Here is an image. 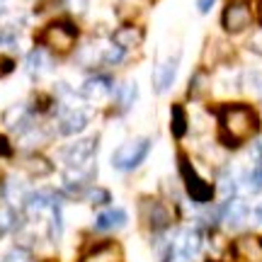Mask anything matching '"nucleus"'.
I'll use <instances>...</instances> for the list:
<instances>
[{
	"label": "nucleus",
	"mask_w": 262,
	"mask_h": 262,
	"mask_svg": "<svg viewBox=\"0 0 262 262\" xmlns=\"http://www.w3.org/2000/svg\"><path fill=\"white\" fill-rule=\"evenodd\" d=\"M250 22H253V12L248 8V3L235 0L231 5H226L221 25H224V29L228 34H241V32H245V29L250 27Z\"/></svg>",
	"instance_id": "4"
},
{
	"label": "nucleus",
	"mask_w": 262,
	"mask_h": 262,
	"mask_svg": "<svg viewBox=\"0 0 262 262\" xmlns=\"http://www.w3.org/2000/svg\"><path fill=\"white\" fill-rule=\"evenodd\" d=\"M3 262H32V257H29V253L15 248V250H10V253L3 257Z\"/></svg>",
	"instance_id": "30"
},
{
	"label": "nucleus",
	"mask_w": 262,
	"mask_h": 262,
	"mask_svg": "<svg viewBox=\"0 0 262 262\" xmlns=\"http://www.w3.org/2000/svg\"><path fill=\"white\" fill-rule=\"evenodd\" d=\"M214 3H216V0H196V10L204 15V12H209V10L214 8Z\"/></svg>",
	"instance_id": "34"
},
{
	"label": "nucleus",
	"mask_w": 262,
	"mask_h": 262,
	"mask_svg": "<svg viewBox=\"0 0 262 262\" xmlns=\"http://www.w3.org/2000/svg\"><path fill=\"white\" fill-rule=\"evenodd\" d=\"M112 44L119 47L122 51H134L143 44V29L134 27V25H124L112 34Z\"/></svg>",
	"instance_id": "9"
},
{
	"label": "nucleus",
	"mask_w": 262,
	"mask_h": 262,
	"mask_svg": "<svg viewBox=\"0 0 262 262\" xmlns=\"http://www.w3.org/2000/svg\"><path fill=\"white\" fill-rule=\"evenodd\" d=\"M0 156H10V143L3 134H0Z\"/></svg>",
	"instance_id": "35"
},
{
	"label": "nucleus",
	"mask_w": 262,
	"mask_h": 262,
	"mask_svg": "<svg viewBox=\"0 0 262 262\" xmlns=\"http://www.w3.org/2000/svg\"><path fill=\"white\" fill-rule=\"evenodd\" d=\"M219 192L226 196V199H233L235 194V180L226 172V175H221V180H219Z\"/></svg>",
	"instance_id": "27"
},
{
	"label": "nucleus",
	"mask_w": 262,
	"mask_h": 262,
	"mask_svg": "<svg viewBox=\"0 0 262 262\" xmlns=\"http://www.w3.org/2000/svg\"><path fill=\"white\" fill-rule=\"evenodd\" d=\"M178 66H180V54H172L170 58H165L163 63H158L156 73H153V90L158 95L168 93L170 85L175 83V75H178Z\"/></svg>",
	"instance_id": "8"
},
{
	"label": "nucleus",
	"mask_w": 262,
	"mask_h": 262,
	"mask_svg": "<svg viewBox=\"0 0 262 262\" xmlns=\"http://www.w3.org/2000/svg\"><path fill=\"white\" fill-rule=\"evenodd\" d=\"M170 129H172V134H175L178 139L187 134V114H185V110H182L180 104H175V107H172V117H170Z\"/></svg>",
	"instance_id": "21"
},
{
	"label": "nucleus",
	"mask_w": 262,
	"mask_h": 262,
	"mask_svg": "<svg viewBox=\"0 0 262 262\" xmlns=\"http://www.w3.org/2000/svg\"><path fill=\"white\" fill-rule=\"evenodd\" d=\"M156 255H158V262H172L175 260V255H178L175 243H172V241H158V245H156Z\"/></svg>",
	"instance_id": "24"
},
{
	"label": "nucleus",
	"mask_w": 262,
	"mask_h": 262,
	"mask_svg": "<svg viewBox=\"0 0 262 262\" xmlns=\"http://www.w3.org/2000/svg\"><path fill=\"white\" fill-rule=\"evenodd\" d=\"M56 93L61 95V97H66V100H71V97H73V88H71L68 83H58L56 85Z\"/></svg>",
	"instance_id": "33"
},
{
	"label": "nucleus",
	"mask_w": 262,
	"mask_h": 262,
	"mask_svg": "<svg viewBox=\"0 0 262 262\" xmlns=\"http://www.w3.org/2000/svg\"><path fill=\"white\" fill-rule=\"evenodd\" d=\"M255 221H260V224H262V204L255 209Z\"/></svg>",
	"instance_id": "36"
},
{
	"label": "nucleus",
	"mask_w": 262,
	"mask_h": 262,
	"mask_svg": "<svg viewBox=\"0 0 262 262\" xmlns=\"http://www.w3.org/2000/svg\"><path fill=\"white\" fill-rule=\"evenodd\" d=\"M248 182H250L253 192H262V165H255V170L250 172Z\"/></svg>",
	"instance_id": "31"
},
{
	"label": "nucleus",
	"mask_w": 262,
	"mask_h": 262,
	"mask_svg": "<svg viewBox=\"0 0 262 262\" xmlns=\"http://www.w3.org/2000/svg\"><path fill=\"white\" fill-rule=\"evenodd\" d=\"M75 39H78V32L71 22H51L47 29H44V44L47 49H51L54 54H68L73 49Z\"/></svg>",
	"instance_id": "3"
},
{
	"label": "nucleus",
	"mask_w": 262,
	"mask_h": 262,
	"mask_svg": "<svg viewBox=\"0 0 262 262\" xmlns=\"http://www.w3.org/2000/svg\"><path fill=\"white\" fill-rule=\"evenodd\" d=\"M5 10H8V0H0V15H3Z\"/></svg>",
	"instance_id": "37"
},
{
	"label": "nucleus",
	"mask_w": 262,
	"mask_h": 262,
	"mask_svg": "<svg viewBox=\"0 0 262 262\" xmlns=\"http://www.w3.org/2000/svg\"><path fill=\"white\" fill-rule=\"evenodd\" d=\"M3 122H5L8 129L17 131V134H25L32 126V112L27 110V104H12L10 110H5Z\"/></svg>",
	"instance_id": "10"
},
{
	"label": "nucleus",
	"mask_w": 262,
	"mask_h": 262,
	"mask_svg": "<svg viewBox=\"0 0 262 262\" xmlns=\"http://www.w3.org/2000/svg\"><path fill=\"white\" fill-rule=\"evenodd\" d=\"M180 172H182V180H185V187H187V194L194 199V202H211L214 196V187L196 175V170L189 165L185 158H180Z\"/></svg>",
	"instance_id": "6"
},
{
	"label": "nucleus",
	"mask_w": 262,
	"mask_h": 262,
	"mask_svg": "<svg viewBox=\"0 0 262 262\" xmlns=\"http://www.w3.org/2000/svg\"><path fill=\"white\" fill-rule=\"evenodd\" d=\"M25 170L34 178H41V175L51 172V163L44 156H29V158H25Z\"/></svg>",
	"instance_id": "20"
},
{
	"label": "nucleus",
	"mask_w": 262,
	"mask_h": 262,
	"mask_svg": "<svg viewBox=\"0 0 262 262\" xmlns=\"http://www.w3.org/2000/svg\"><path fill=\"white\" fill-rule=\"evenodd\" d=\"M100 58H102L104 63H110V66L122 63V61H124V51L119 47H114V44H112V47H107L102 54H100Z\"/></svg>",
	"instance_id": "26"
},
{
	"label": "nucleus",
	"mask_w": 262,
	"mask_h": 262,
	"mask_svg": "<svg viewBox=\"0 0 262 262\" xmlns=\"http://www.w3.org/2000/svg\"><path fill=\"white\" fill-rule=\"evenodd\" d=\"M95 148H97V136H90V139H80L66 146L61 150V158L68 168H85L95 156Z\"/></svg>",
	"instance_id": "5"
},
{
	"label": "nucleus",
	"mask_w": 262,
	"mask_h": 262,
	"mask_svg": "<svg viewBox=\"0 0 262 262\" xmlns=\"http://www.w3.org/2000/svg\"><path fill=\"white\" fill-rule=\"evenodd\" d=\"M260 126L257 114L245 104H231L221 110V139L226 146H238L250 139Z\"/></svg>",
	"instance_id": "1"
},
{
	"label": "nucleus",
	"mask_w": 262,
	"mask_h": 262,
	"mask_svg": "<svg viewBox=\"0 0 262 262\" xmlns=\"http://www.w3.org/2000/svg\"><path fill=\"white\" fill-rule=\"evenodd\" d=\"M126 224V211L124 209H107L102 214L97 216V231H117V228H122Z\"/></svg>",
	"instance_id": "15"
},
{
	"label": "nucleus",
	"mask_w": 262,
	"mask_h": 262,
	"mask_svg": "<svg viewBox=\"0 0 262 262\" xmlns=\"http://www.w3.org/2000/svg\"><path fill=\"white\" fill-rule=\"evenodd\" d=\"M260 245H262V241H260Z\"/></svg>",
	"instance_id": "39"
},
{
	"label": "nucleus",
	"mask_w": 262,
	"mask_h": 262,
	"mask_svg": "<svg viewBox=\"0 0 262 262\" xmlns=\"http://www.w3.org/2000/svg\"><path fill=\"white\" fill-rule=\"evenodd\" d=\"M175 250H178V255L182 260H192L202 250V235H199V231H194V228L185 231L180 235V241L175 243Z\"/></svg>",
	"instance_id": "11"
},
{
	"label": "nucleus",
	"mask_w": 262,
	"mask_h": 262,
	"mask_svg": "<svg viewBox=\"0 0 262 262\" xmlns=\"http://www.w3.org/2000/svg\"><path fill=\"white\" fill-rule=\"evenodd\" d=\"M257 15H260V19H262V0H257Z\"/></svg>",
	"instance_id": "38"
},
{
	"label": "nucleus",
	"mask_w": 262,
	"mask_h": 262,
	"mask_svg": "<svg viewBox=\"0 0 262 262\" xmlns=\"http://www.w3.org/2000/svg\"><path fill=\"white\" fill-rule=\"evenodd\" d=\"M170 221H172V216H170V209L168 204H163V202H150V209H148V224L156 228V231H163V228H168Z\"/></svg>",
	"instance_id": "18"
},
{
	"label": "nucleus",
	"mask_w": 262,
	"mask_h": 262,
	"mask_svg": "<svg viewBox=\"0 0 262 262\" xmlns=\"http://www.w3.org/2000/svg\"><path fill=\"white\" fill-rule=\"evenodd\" d=\"M90 122V112L88 110H80V107H73V110H63L61 117H58V134L63 136H75L88 126Z\"/></svg>",
	"instance_id": "7"
},
{
	"label": "nucleus",
	"mask_w": 262,
	"mask_h": 262,
	"mask_svg": "<svg viewBox=\"0 0 262 262\" xmlns=\"http://www.w3.org/2000/svg\"><path fill=\"white\" fill-rule=\"evenodd\" d=\"M122 260H124V253L119 245L102 243V245H97V248H93L80 262H122Z\"/></svg>",
	"instance_id": "12"
},
{
	"label": "nucleus",
	"mask_w": 262,
	"mask_h": 262,
	"mask_svg": "<svg viewBox=\"0 0 262 262\" xmlns=\"http://www.w3.org/2000/svg\"><path fill=\"white\" fill-rule=\"evenodd\" d=\"M248 216H250V209H248V204L243 199H231L228 206L224 209V221L228 226H233V228L243 226L248 221Z\"/></svg>",
	"instance_id": "14"
},
{
	"label": "nucleus",
	"mask_w": 262,
	"mask_h": 262,
	"mask_svg": "<svg viewBox=\"0 0 262 262\" xmlns=\"http://www.w3.org/2000/svg\"><path fill=\"white\" fill-rule=\"evenodd\" d=\"M250 49H253L255 54H260L262 56V29L260 32H255L253 37H250Z\"/></svg>",
	"instance_id": "32"
},
{
	"label": "nucleus",
	"mask_w": 262,
	"mask_h": 262,
	"mask_svg": "<svg viewBox=\"0 0 262 262\" xmlns=\"http://www.w3.org/2000/svg\"><path fill=\"white\" fill-rule=\"evenodd\" d=\"M148 150H150V141L148 139H131L126 143H122L119 148L114 150L112 156V165L122 172H129V170H136L148 158Z\"/></svg>",
	"instance_id": "2"
},
{
	"label": "nucleus",
	"mask_w": 262,
	"mask_h": 262,
	"mask_svg": "<svg viewBox=\"0 0 262 262\" xmlns=\"http://www.w3.org/2000/svg\"><path fill=\"white\" fill-rule=\"evenodd\" d=\"M110 90H112V83H110L107 78H102V75H93V78H88V80L83 83L80 95H83L85 100H102V97L110 95Z\"/></svg>",
	"instance_id": "13"
},
{
	"label": "nucleus",
	"mask_w": 262,
	"mask_h": 262,
	"mask_svg": "<svg viewBox=\"0 0 262 262\" xmlns=\"http://www.w3.org/2000/svg\"><path fill=\"white\" fill-rule=\"evenodd\" d=\"M15 226H17V214H15L12 204H3L0 206V231H10Z\"/></svg>",
	"instance_id": "23"
},
{
	"label": "nucleus",
	"mask_w": 262,
	"mask_h": 262,
	"mask_svg": "<svg viewBox=\"0 0 262 262\" xmlns=\"http://www.w3.org/2000/svg\"><path fill=\"white\" fill-rule=\"evenodd\" d=\"M17 44V32L12 27H0V47H15Z\"/></svg>",
	"instance_id": "29"
},
{
	"label": "nucleus",
	"mask_w": 262,
	"mask_h": 262,
	"mask_svg": "<svg viewBox=\"0 0 262 262\" xmlns=\"http://www.w3.org/2000/svg\"><path fill=\"white\" fill-rule=\"evenodd\" d=\"M5 196H8L10 202H25L27 199V187H25V182L17 178H10L5 182Z\"/></svg>",
	"instance_id": "22"
},
{
	"label": "nucleus",
	"mask_w": 262,
	"mask_h": 262,
	"mask_svg": "<svg viewBox=\"0 0 262 262\" xmlns=\"http://www.w3.org/2000/svg\"><path fill=\"white\" fill-rule=\"evenodd\" d=\"M235 253L243 262H262V245L255 238H243L235 243Z\"/></svg>",
	"instance_id": "16"
},
{
	"label": "nucleus",
	"mask_w": 262,
	"mask_h": 262,
	"mask_svg": "<svg viewBox=\"0 0 262 262\" xmlns=\"http://www.w3.org/2000/svg\"><path fill=\"white\" fill-rule=\"evenodd\" d=\"M243 85H245V90H250L253 95H260L262 97V73L250 71V73L243 78Z\"/></svg>",
	"instance_id": "25"
},
{
	"label": "nucleus",
	"mask_w": 262,
	"mask_h": 262,
	"mask_svg": "<svg viewBox=\"0 0 262 262\" xmlns=\"http://www.w3.org/2000/svg\"><path fill=\"white\" fill-rule=\"evenodd\" d=\"M88 199H90V204L100 206V204H107L110 202V192L102 187H93L90 192H88Z\"/></svg>",
	"instance_id": "28"
},
{
	"label": "nucleus",
	"mask_w": 262,
	"mask_h": 262,
	"mask_svg": "<svg viewBox=\"0 0 262 262\" xmlns=\"http://www.w3.org/2000/svg\"><path fill=\"white\" fill-rule=\"evenodd\" d=\"M49 68H51V58H49L47 51H41V49H34V51H29L27 56V71L32 78H41V75L47 73Z\"/></svg>",
	"instance_id": "17"
},
{
	"label": "nucleus",
	"mask_w": 262,
	"mask_h": 262,
	"mask_svg": "<svg viewBox=\"0 0 262 262\" xmlns=\"http://www.w3.org/2000/svg\"><path fill=\"white\" fill-rule=\"evenodd\" d=\"M114 100H117V104H119L122 110H129L131 104L136 102V83L129 80V83L119 85V88H117V93H114Z\"/></svg>",
	"instance_id": "19"
}]
</instances>
